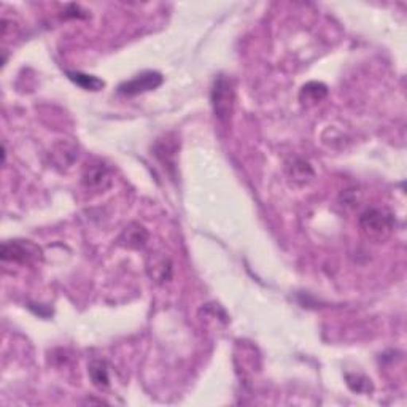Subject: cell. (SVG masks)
Here are the masks:
<instances>
[{
	"mask_svg": "<svg viewBox=\"0 0 407 407\" xmlns=\"http://www.w3.org/2000/svg\"><path fill=\"white\" fill-rule=\"evenodd\" d=\"M359 229L363 236L371 242L380 244L385 242L391 236L395 229V218L393 213L388 212L386 209L380 207H371L366 209L358 218Z\"/></svg>",
	"mask_w": 407,
	"mask_h": 407,
	"instance_id": "cell-1",
	"label": "cell"
},
{
	"mask_svg": "<svg viewBox=\"0 0 407 407\" xmlns=\"http://www.w3.org/2000/svg\"><path fill=\"white\" fill-rule=\"evenodd\" d=\"M236 91L231 79L225 75L216 76L212 86V105L216 118L226 123L233 115Z\"/></svg>",
	"mask_w": 407,
	"mask_h": 407,
	"instance_id": "cell-2",
	"label": "cell"
},
{
	"mask_svg": "<svg viewBox=\"0 0 407 407\" xmlns=\"http://www.w3.org/2000/svg\"><path fill=\"white\" fill-rule=\"evenodd\" d=\"M42 250L29 240H8L2 245V260L12 262H30L39 260Z\"/></svg>",
	"mask_w": 407,
	"mask_h": 407,
	"instance_id": "cell-3",
	"label": "cell"
},
{
	"mask_svg": "<svg viewBox=\"0 0 407 407\" xmlns=\"http://www.w3.org/2000/svg\"><path fill=\"white\" fill-rule=\"evenodd\" d=\"M164 76L159 74V72H143V74L134 76L132 80H127L125 83H121L118 87V92L123 96L132 97L137 94H142V92H148L156 90L163 85Z\"/></svg>",
	"mask_w": 407,
	"mask_h": 407,
	"instance_id": "cell-4",
	"label": "cell"
},
{
	"mask_svg": "<svg viewBox=\"0 0 407 407\" xmlns=\"http://www.w3.org/2000/svg\"><path fill=\"white\" fill-rule=\"evenodd\" d=\"M81 182H83L87 189H92V191H105L112 185V172L104 163H87L83 175H81Z\"/></svg>",
	"mask_w": 407,
	"mask_h": 407,
	"instance_id": "cell-5",
	"label": "cell"
},
{
	"mask_svg": "<svg viewBox=\"0 0 407 407\" xmlns=\"http://www.w3.org/2000/svg\"><path fill=\"white\" fill-rule=\"evenodd\" d=\"M148 275L156 283H164L172 275V262L166 255L154 253L147 261Z\"/></svg>",
	"mask_w": 407,
	"mask_h": 407,
	"instance_id": "cell-6",
	"label": "cell"
},
{
	"mask_svg": "<svg viewBox=\"0 0 407 407\" xmlns=\"http://www.w3.org/2000/svg\"><path fill=\"white\" fill-rule=\"evenodd\" d=\"M154 156H156L159 161L164 164V167H174L175 164V156H177L178 152V142L177 137L172 136V134H167L166 137L159 138L154 145Z\"/></svg>",
	"mask_w": 407,
	"mask_h": 407,
	"instance_id": "cell-7",
	"label": "cell"
},
{
	"mask_svg": "<svg viewBox=\"0 0 407 407\" xmlns=\"http://www.w3.org/2000/svg\"><path fill=\"white\" fill-rule=\"evenodd\" d=\"M148 240V231L138 223L127 225L120 236V244L126 249H142Z\"/></svg>",
	"mask_w": 407,
	"mask_h": 407,
	"instance_id": "cell-8",
	"label": "cell"
},
{
	"mask_svg": "<svg viewBox=\"0 0 407 407\" xmlns=\"http://www.w3.org/2000/svg\"><path fill=\"white\" fill-rule=\"evenodd\" d=\"M328 96L326 85L320 81H311V83L304 85L300 94V101L304 105H317Z\"/></svg>",
	"mask_w": 407,
	"mask_h": 407,
	"instance_id": "cell-9",
	"label": "cell"
},
{
	"mask_svg": "<svg viewBox=\"0 0 407 407\" xmlns=\"http://www.w3.org/2000/svg\"><path fill=\"white\" fill-rule=\"evenodd\" d=\"M288 175L293 178V182L306 185L313 178V169L304 159H295L293 164L288 166Z\"/></svg>",
	"mask_w": 407,
	"mask_h": 407,
	"instance_id": "cell-10",
	"label": "cell"
},
{
	"mask_svg": "<svg viewBox=\"0 0 407 407\" xmlns=\"http://www.w3.org/2000/svg\"><path fill=\"white\" fill-rule=\"evenodd\" d=\"M67 76L74 81V83L79 85L80 87H83L86 91H99L105 86L104 81L101 79H97L94 75H87L83 74V72H67Z\"/></svg>",
	"mask_w": 407,
	"mask_h": 407,
	"instance_id": "cell-11",
	"label": "cell"
},
{
	"mask_svg": "<svg viewBox=\"0 0 407 407\" xmlns=\"http://www.w3.org/2000/svg\"><path fill=\"white\" fill-rule=\"evenodd\" d=\"M90 375L94 385L97 386L108 385V371H107V364L104 362H92L90 366Z\"/></svg>",
	"mask_w": 407,
	"mask_h": 407,
	"instance_id": "cell-12",
	"label": "cell"
}]
</instances>
